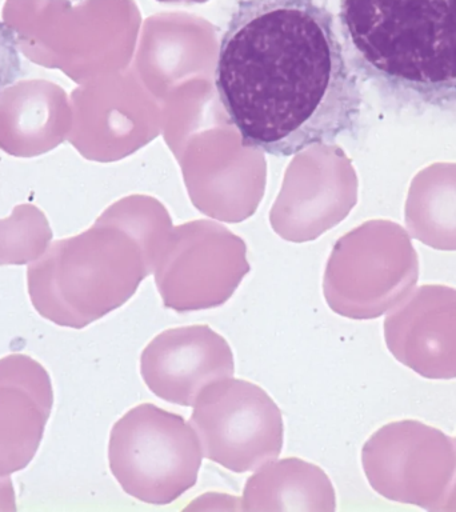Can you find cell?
<instances>
[{
	"instance_id": "8fae6325",
	"label": "cell",
	"mask_w": 456,
	"mask_h": 512,
	"mask_svg": "<svg viewBox=\"0 0 456 512\" xmlns=\"http://www.w3.org/2000/svg\"><path fill=\"white\" fill-rule=\"evenodd\" d=\"M335 508V490L326 472L298 458L264 464L243 488V511L332 512Z\"/></svg>"
},
{
	"instance_id": "7a4b0ae2",
	"label": "cell",
	"mask_w": 456,
	"mask_h": 512,
	"mask_svg": "<svg viewBox=\"0 0 456 512\" xmlns=\"http://www.w3.org/2000/svg\"><path fill=\"white\" fill-rule=\"evenodd\" d=\"M360 70L404 98L456 104V0H340Z\"/></svg>"
},
{
	"instance_id": "5b68a950",
	"label": "cell",
	"mask_w": 456,
	"mask_h": 512,
	"mask_svg": "<svg viewBox=\"0 0 456 512\" xmlns=\"http://www.w3.org/2000/svg\"><path fill=\"white\" fill-rule=\"evenodd\" d=\"M190 418L204 458L236 474L256 471L278 459L283 416L263 388L226 378L204 388Z\"/></svg>"
},
{
	"instance_id": "5bb4252c",
	"label": "cell",
	"mask_w": 456,
	"mask_h": 512,
	"mask_svg": "<svg viewBox=\"0 0 456 512\" xmlns=\"http://www.w3.org/2000/svg\"><path fill=\"white\" fill-rule=\"evenodd\" d=\"M446 511H456V482H455L454 490H452V492H451L450 499H448Z\"/></svg>"
},
{
	"instance_id": "ba28073f",
	"label": "cell",
	"mask_w": 456,
	"mask_h": 512,
	"mask_svg": "<svg viewBox=\"0 0 456 512\" xmlns=\"http://www.w3.org/2000/svg\"><path fill=\"white\" fill-rule=\"evenodd\" d=\"M418 282L410 250H351L332 256L324 276V299L335 314L372 320L402 303Z\"/></svg>"
},
{
	"instance_id": "277c9868",
	"label": "cell",
	"mask_w": 456,
	"mask_h": 512,
	"mask_svg": "<svg viewBox=\"0 0 456 512\" xmlns=\"http://www.w3.org/2000/svg\"><path fill=\"white\" fill-rule=\"evenodd\" d=\"M372 490L391 502L446 511L456 482V440L418 420L379 428L362 448Z\"/></svg>"
},
{
	"instance_id": "7c38bea8",
	"label": "cell",
	"mask_w": 456,
	"mask_h": 512,
	"mask_svg": "<svg viewBox=\"0 0 456 512\" xmlns=\"http://www.w3.org/2000/svg\"><path fill=\"white\" fill-rule=\"evenodd\" d=\"M22 75L18 34L0 20V95Z\"/></svg>"
},
{
	"instance_id": "30bf717a",
	"label": "cell",
	"mask_w": 456,
	"mask_h": 512,
	"mask_svg": "<svg viewBox=\"0 0 456 512\" xmlns=\"http://www.w3.org/2000/svg\"><path fill=\"white\" fill-rule=\"evenodd\" d=\"M250 267L236 250L182 252L156 272L164 307L176 312L210 310L234 295Z\"/></svg>"
},
{
	"instance_id": "4fadbf2b",
	"label": "cell",
	"mask_w": 456,
	"mask_h": 512,
	"mask_svg": "<svg viewBox=\"0 0 456 512\" xmlns=\"http://www.w3.org/2000/svg\"><path fill=\"white\" fill-rule=\"evenodd\" d=\"M16 496L10 476L0 478V512H15Z\"/></svg>"
},
{
	"instance_id": "9c48e42d",
	"label": "cell",
	"mask_w": 456,
	"mask_h": 512,
	"mask_svg": "<svg viewBox=\"0 0 456 512\" xmlns=\"http://www.w3.org/2000/svg\"><path fill=\"white\" fill-rule=\"evenodd\" d=\"M52 404L54 390L42 364L24 354L0 359V478L34 459Z\"/></svg>"
},
{
	"instance_id": "6da1fadb",
	"label": "cell",
	"mask_w": 456,
	"mask_h": 512,
	"mask_svg": "<svg viewBox=\"0 0 456 512\" xmlns=\"http://www.w3.org/2000/svg\"><path fill=\"white\" fill-rule=\"evenodd\" d=\"M215 86L242 146L288 158L354 130L362 92L315 0H240Z\"/></svg>"
},
{
	"instance_id": "3957f363",
	"label": "cell",
	"mask_w": 456,
	"mask_h": 512,
	"mask_svg": "<svg viewBox=\"0 0 456 512\" xmlns=\"http://www.w3.org/2000/svg\"><path fill=\"white\" fill-rule=\"evenodd\" d=\"M203 452L183 416L139 404L112 427L108 462L126 494L148 504H170L198 482Z\"/></svg>"
},
{
	"instance_id": "8992f818",
	"label": "cell",
	"mask_w": 456,
	"mask_h": 512,
	"mask_svg": "<svg viewBox=\"0 0 456 512\" xmlns=\"http://www.w3.org/2000/svg\"><path fill=\"white\" fill-rule=\"evenodd\" d=\"M140 372L159 399L192 407L204 388L234 376V354L227 340L206 324L170 328L144 348Z\"/></svg>"
},
{
	"instance_id": "52a82bcc",
	"label": "cell",
	"mask_w": 456,
	"mask_h": 512,
	"mask_svg": "<svg viewBox=\"0 0 456 512\" xmlns=\"http://www.w3.org/2000/svg\"><path fill=\"white\" fill-rule=\"evenodd\" d=\"M384 339L392 356L426 379H456V288L427 284L392 308Z\"/></svg>"
}]
</instances>
